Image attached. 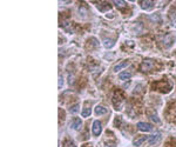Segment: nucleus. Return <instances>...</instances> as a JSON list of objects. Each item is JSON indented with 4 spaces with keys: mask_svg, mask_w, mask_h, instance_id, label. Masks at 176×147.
<instances>
[{
    "mask_svg": "<svg viewBox=\"0 0 176 147\" xmlns=\"http://www.w3.org/2000/svg\"><path fill=\"white\" fill-rule=\"evenodd\" d=\"M92 131H93V134L94 136H100L101 132H102V125L99 120H95L93 122V127H92Z\"/></svg>",
    "mask_w": 176,
    "mask_h": 147,
    "instance_id": "1",
    "label": "nucleus"
},
{
    "mask_svg": "<svg viewBox=\"0 0 176 147\" xmlns=\"http://www.w3.org/2000/svg\"><path fill=\"white\" fill-rule=\"evenodd\" d=\"M69 126H71L72 129H75V131H77V129H80L81 126H82V121H81V119H80V118H74V119L71 121Z\"/></svg>",
    "mask_w": 176,
    "mask_h": 147,
    "instance_id": "2",
    "label": "nucleus"
},
{
    "mask_svg": "<svg viewBox=\"0 0 176 147\" xmlns=\"http://www.w3.org/2000/svg\"><path fill=\"white\" fill-rule=\"evenodd\" d=\"M137 128L140 131H142V132H152L153 131V126L150 124H147V122H139Z\"/></svg>",
    "mask_w": 176,
    "mask_h": 147,
    "instance_id": "3",
    "label": "nucleus"
},
{
    "mask_svg": "<svg viewBox=\"0 0 176 147\" xmlns=\"http://www.w3.org/2000/svg\"><path fill=\"white\" fill-rule=\"evenodd\" d=\"M153 66H154V64H153L152 60H146V61H143L142 65H141V71H142V72L149 71Z\"/></svg>",
    "mask_w": 176,
    "mask_h": 147,
    "instance_id": "4",
    "label": "nucleus"
},
{
    "mask_svg": "<svg viewBox=\"0 0 176 147\" xmlns=\"http://www.w3.org/2000/svg\"><path fill=\"white\" fill-rule=\"evenodd\" d=\"M141 4V7H142V10H152L153 8V6H154V1H141L140 2Z\"/></svg>",
    "mask_w": 176,
    "mask_h": 147,
    "instance_id": "5",
    "label": "nucleus"
},
{
    "mask_svg": "<svg viewBox=\"0 0 176 147\" xmlns=\"http://www.w3.org/2000/svg\"><path fill=\"white\" fill-rule=\"evenodd\" d=\"M161 139V134L160 133H156V134H154V136H150V137H148V142L149 144H152V145H154V144H156L159 140Z\"/></svg>",
    "mask_w": 176,
    "mask_h": 147,
    "instance_id": "6",
    "label": "nucleus"
},
{
    "mask_svg": "<svg viewBox=\"0 0 176 147\" xmlns=\"http://www.w3.org/2000/svg\"><path fill=\"white\" fill-rule=\"evenodd\" d=\"M147 140H148V137H139L137 139H135V140L133 141V145L139 147V146H141L144 141H147Z\"/></svg>",
    "mask_w": 176,
    "mask_h": 147,
    "instance_id": "7",
    "label": "nucleus"
},
{
    "mask_svg": "<svg viewBox=\"0 0 176 147\" xmlns=\"http://www.w3.org/2000/svg\"><path fill=\"white\" fill-rule=\"evenodd\" d=\"M94 112H95V114H96V116H102V114H106V113H107V108H105L103 106L98 105L96 107H95Z\"/></svg>",
    "mask_w": 176,
    "mask_h": 147,
    "instance_id": "8",
    "label": "nucleus"
},
{
    "mask_svg": "<svg viewBox=\"0 0 176 147\" xmlns=\"http://www.w3.org/2000/svg\"><path fill=\"white\" fill-rule=\"evenodd\" d=\"M130 77H132V72L130 71H123V72H121V73L119 74V79L120 80H127Z\"/></svg>",
    "mask_w": 176,
    "mask_h": 147,
    "instance_id": "9",
    "label": "nucleus"
},
{
    "mask_svg": "<svg viewBox=\"0 0 176 147\" xmlns=\"http://www.w3.org/2000/svg\"><path fill=\"white\" fill-rule=\"evenodd\" d=\"M128 65H129V63H128V61H126V60H124V61H121V63H120V64H118V65H116V66L114 67V72H118V71H121L122 68H124V67H127Z\"/></svg>",
    "mask_w": 176,
    "mask_h": 147,
    "instance_id": "10",
    "label": "nucleus"
},
{
    "mask_svg": "<svg viewBox=\"0 0 176 147\" xmlns=\"http://www.w3.org/2000/svg\"><path fill=\"white\" fill-rule=\"evenodd\" d=\"M114 45H115V42H114V40H112V39H106V40H103V46H105L106 48H112V47H114Z\"/></svg>",
    "mask_w": 176,
    "mask_h": 147,
    "instance_id": "11",
    "label": "nucleus"
},
{
    "mask_svg": "<svg viewBox=\"0 0 176 147\" xmlns=\"http://www.w3.org/2000/svg\"><path fill=\"white\" fill-rule=\"evenodd\" d=\"M169 18H170V21H171V25L176 27V12H170V14H169Z\"/></svg>",
    "mask_w": 176,
    "mask_h": 147,
    "instance_id": "12",
    "label": "nucleus"
},
{
    "mask_svg": "<svg viewBox=\"0 0 176 147\" xmlns=\"http://www.w3.org/2000/svg\"><path fill=\"white\" fill-rule=\"evenodd\" d=\"M114 4H115L119 8H123V7L126 6V2H124V1H114Z\"/></svg>",
    "mask_w": 176,
    "mask_h": 147,
    "instance_id": "13",
    "label": "nucleus"
},
{
    "mask_svg": "<svg viewBox=\"0 0 176 147\" xmlns=\"http://www.w3.org/2000/svg\"><path fill=\"white\" fill-rule=\"evenodd\" d=\"M79 107H80V105H74L71 107V113H77V112H79Z\"/></svg>",
    "mask_w": 176,
    "mask_h": 147,
    "instance_id": "14",
    "label": "nucleus"
},
{
    "mask_svg": "<svg viewBox=\"0 0 176 147\" xmlns=\"http://www.w3.org/2000/svg\"><path fill=\"white\" fill-rule=\"evenodd\" d=\"M64 147H77L75 146V144L73 142V141H65V144H64Z\"/></svg>",
    "mask_w": 176,
    "mask_h": 147,
    "instance_id": "15",
    "label": "nucleus"
},
{
    "mask_svg": "<svg viewBox=\"0 0 176 147\" xmlns=\"http://www.w3.org/2000/svg\"><path fill=\"white\" fill-rule=\"evenodd\" d=\"M89 114H90V109H89V108H86V109H85V111L82 112V116H83V118L88 116Z\"/></svg>",
    "mask_w": 176,
    "mask_h": 147,
    "instance_id": "16",
    "label": "nucleus"
},
{
    "mask_svg": "<svg viewBox=\"0 0 176 147\" xmlns=\"http://www.w3.org/2000/svg\"><path fill=\"white\" fill-rule=\"evenodd\" d=\"M62 77H60V81H59V88H61V86H62Z\"/></svg>",
    "mask_w": 176,
    "mask_h": 147,
    "instance_id": "17",
    "label": "nucleus"
}]
</instances>
